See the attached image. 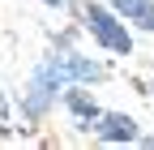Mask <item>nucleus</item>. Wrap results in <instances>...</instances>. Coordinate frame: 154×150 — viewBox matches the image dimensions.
<instances>
[{
	"instance_id": "3",
	"label": "nucleus",
	"mask_w": 154,
	"mask_h": 150,
	"mask_svg": "<svg viewBox=\"0 0 154 150\" xmlns=\"http://www.w3.org/2000/svg\"><path fill=\"white\" fill-rule=\"evenodd\" d=\"M51 69L60 73L64 82H99L103 77V64H94V60H86V56H77V52L51 56Z\"/></svg>"
},
{
	"instance_id": "4",
	"label": "nucleus",
	"mask_w": 154,
	"mask_h": 150,
	"mask_svg": "<svg viewBox=\"0 0 154 150\" xmlns=\"http://www.w3.org/2000/svg\"><path fill=\"white\" fill-rule=\"evenodd\" d=\"M94 133H99L103 142H137L141 137L137 133V120L124 116V111H103L99 124H94Z\"/></svg>"
},
{
	"instance_id": "2",
	"label": "nucleus",
	"mask_w": 154,
	"mask_h": 150,
	"mask_svg": "<svg viewBox=\"0 0 154 150\" xmlns=\"http://www.w3.org/2000/svg\"><path fill=\"white\" fill-rule=\"evenodd\" d=\"M64 86H69V82L51 69V60H47V64H38V69H34V77H30V90H26V111H30V116H43V111L56 103V95H60Z\"/></svg>"
},
{
	"instance_id": "9",
	"label": "nucleus",
	"mask_w": 154,
	"mask_h": 150,
	"mask_svg": "<svg viewBox=\"0 0 154 150\" xmlns=\"http://www.w3.org/2000/svg\"><path fill=\"white\" fill-rule=\"evenodd\" d=\"M150 90H154V82H150Z\"/></svg>"
},
{
	"instance_id": "5",
	"label": "nucleus",
	"mask_w": 154,
	"mask_h": 150,
	"mask_svg": "<svg viewBox=\"0 0 154 150\" xmlns=\"http://www.w3.org/2000/svg\"><path fill=\"white\" fill-rule=\"evenodd\" d=\"M111 9L124 22L141 26V30H154V0H111Z\"/></svg>"
},
{
	"instance_id": "7",
	"label": "nucleus",
	"mask_w": 154,
	"mask_h": 150,
	"mask_svg": "<svg viewBox=\"0 0 154 150\" xmlns=\"http://www.w3.org/2000/svg\"><path fill=\"white\" fill-rule=\"evenodd\" d=\"M0 129L9 133V103H5V95H0Z\"/></svg>"
},
{
	"instance_id": "1",
	"label": "nucleus",
	"mask_w": 154,
	"mask_h": 150,
	"mask_svg": "<svg viewBox=\"0 0 154 150\" xmlns=\"http://www.w3.org/2000/svg\"><path fill=\"white\" fill-rule=\"evenodd\" d=\"M82 22H86V30H90L107 52L133 56V39H128V30H124V17L116 13L111 5H86V9H82Z\"/></svg>"
},
{
	"instance_id": "8",
	"label": "nucleus",
	"mask_w": 154,
	"mask_h": 150,
	"mask_svg": "<svg viewBox=\"0 0 154 150\" xmlns=\"http://www.w3.org/2000/svg\"><path fill=\"white\" fill-rule=\"evenodd\" d=\"M43 5H51V9H69L73 0H43Z\"/></svg>"
},
{
	"instance_id": "6",
	"label": "nucleus",
	"mask_w": 154,
	"mask_h": 150,
	"mask_svg": "<svg viewBox=\"0 0 154 150\" xmlns=\"http://www.w3.org/2000/svg\"><path fill=\"white\" fill-rule=\"evenodd\" d=\"M64 103H69V111L77 120H99L103 111H99V103H94L90 95H82V90H64Z\"/></svg>"
}]
</instances>
